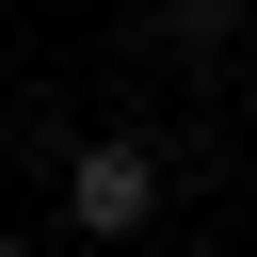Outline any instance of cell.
Here are the masks:
<instances>
[{"instance_id": "1", "label": "cell", "mask_w": 257, "mask_h": 257, "mask_svg": "<svg viewBox=\"0 0 257 257\" xmlns=\"http://www.w3.org/2000/svg\"><path fill=\"white\" fill-rule=\"evenodd\" d=\"M64 225H80V241H145V225H161V145H128V128L64 145Z\"/></svg>"}, {"instance_id": "2", "label": "cell", "mask_w": 257, "mask_h": 257, "mask_svg": "<svg viewBox=\"0 0 257 257\" xmlns=\"http://www.w3.org/2000/svg\"><path fill=\"white\" fill-rule=\"evenodd\" d=\"M0 257H16V225H0Z\"/></svg>"}]
</instances>
